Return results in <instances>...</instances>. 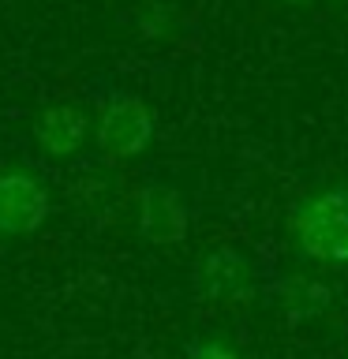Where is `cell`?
Wrapping results in <instances>:
<instances>
[{"label":"cell","instance_id":"cell-1","mask_svg":"<svg viewBox=\"0 0 348 359\" xmlns=\"http://www.w3.org/2000/svg\"><path fill=\"white\" fill-rule=\"evenodd\" d=\"M292 243L303 258L322 266L348 262V184H333L303 198L288 217Z\"/></svg>","mask_w":348,"mask_h":359},{"label":"cell","instance_id":"cell-2","mask_svg":"<svg viewBox=\"0 0 348 359\" xmlns=\"http://www.w3.org/2000/svg\"><path fill=\"white\" fill-rule=\"evenodd\" d=\"M98 150L109 157V161H131L150 150L154 142V112L142 97L135 94H116L105 101L98 116Z\"/></svg>","mask_w":348,"mask_h":359},{"label":"cell","instance_id":"cell-5","mask_svg":"<svg viewBox=\"0 0 348 359\" xmlns=\"http://www.w3.org/2000/svg\"><path fill=\"white\" fill-rule=\"evenodd\" d=\"M139 236L154 247H176L187 236V202L168 184H146L139 191Z\"/></svg>","mask_w":348,"mask_h":359},{"label":"cell","instance_id":"cell-4","mask_svg":"<svg viewBox=\"0 0 348 359\" xmlns=\"http://www.w3.org/2000/svg\"><path fill=\"white\" fill-rule=\"evenodd\" d=\"M49 221V191L27 168H8L0 172V236L19 240L34 236Z\"/></svg>","mask_w":348,"mask_h":359},{"label":"cell","instance_id":"cell-6","mask_svg":"<svg viewBox=\"0 0 348 359\" xmlns=\"http://www.w3.org/2000/svg\"><path fill=\"white\" fill-rule=\"evenodd\" d=\"M86 135H90V120L79 105H72V101L41 109L38 120H34V142L41 146L45 157H56V161L75 157L83 150Z\"/></svg>","mask_w":348,"mask_h":359},{"label":"cell","instance_id":"cell-10","mask_svg":"<svg viewBox=\"0 0 348 359\" xmlns=\"http://www.w3.org/2000/svg\"><path fill=\"white\" fill-rule=\"evenodd\" d=\"M285 4H296V8H303V4H314V0H285Z\"/></svg>","mask_w":348,"mask_h":359},{"label":"cell","instance_id":"cell-11","mask_svg":"<svg viewBox=\"0 0 348 359\" xmlns=\"http://www.w3.org/2000/svg\"><path fill=\"white\" fill-rule=\"evenodd\" d=\"M341 4H348V0H341Z\"/></svg>","mask_w":348,"mask_h":359},{"label":"cell","instance_id":"cell-8","mask_svg":"<svg viewBox=\"0 0 348 359\" xmlns=\"http://www.w3.org/2000/svg\"><path fill=\"white\" fill-rule=\"evenodd\" d=\"M184 359H240V352L232 344L218 341V337H206V341H191Z\"/></svg>","mask_w":348,"mask_h":359},{"label":"cell","instance_id":"cell-3","mask_svg":"<svg viewBox=\"0 0 348 359\" xmlns=\"http://www.w3.org/2000/svg\"><path fill=\"white\" fill-rule=\"evenodd\" d=\"M191 285L206 303H247L258 292L251 258L236 247H210L195 262Z\"/></svg>","mask_w":348,"mask_h":359},{"label":"cell","instance_id":"cell-7","mask_svg":"<svg viewBox=\"0 0 348 359\" xmlns=\"http://www.w3.org/2000/svg\"><path fill=\"white\" fill-rule=\"evenodd\" d=\"M269 299H274V307L285 314V318L311 322V318H319V314L330 311L333 292L326 280L311 277V273H292V277H281L277 285L269 288Z\"/></svg>","mask_w":348,"mask_h":359},{"label":"cell","instance_id":"cell-9","mask_svg":"<svg viewBox=\"0 0 348 359\" xmlns=\"http://www.w3.org/2000/svg\"><path fill=\"white\" fill-rule=\"evenodd\" d=\"M168 27H173V15H168L161 4L146 8V15H142V30H146V34H165Z\"/></svg>","mask_w":348,"mask_h":359}]
</instances>
